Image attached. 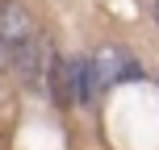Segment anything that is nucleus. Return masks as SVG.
Instances as JSON below:
<instances>
[{"instance_id": "nucleus-2", "label": "nucleus", "mask_w": 159, "mask_h": 150, "mask_svg": "<svg viewBox=\"0 0 159 150\" xmlns=\"http://www.w3.org/2000/svg\"><path fill=\"white\" fill-rule=\"evenodd\" d=\"M46 50H42V42H34V33L25 42H17L13 46V54H8V63L17 67V75H21V84L25 88H42V79H46Z\"/></svg>"}, {"instance_id": "nucleus-5", "label": "nucleus", "mask_w": 159, "mask_h": 150, "mask_svg": "<svg viewBox=\"0 0 159 150\" xmlns=\"http://www.w3.org/2000/svg\"><path fill=\"white\" fill-rule=\"evenodd\" d=\"M151 17H155V25H159V0H155V4H151Z\"/></svg>"}, {"instance_id": "nucleus-4", "label": "nucleus", "mask_w": 159, "mask_h": 150, "mask_svg": "<svg viewBox=\"0 0 159 150\" xmlns=\"http://www.w3.org/2000/svg\"><path fill=\"white\" fill-rule=\"evenodd\" d=\"M46 75H50V88H55V100H59V104H71V88H67V58L50 54Z\"/></svg>"}, {"instance_id": "nucleus-1", "label": "nucleus", "mask_w": 159, "mask_h": 150, "mask_svg": "<svg viewBox=\"0 0 159 150\" xmlns=\"http://www.w3.org/2000/svg\"><path fill=\"white\" fill-rule=\"evenodd\" d=\"M92 58V71H96V84L101 88H113V84H138L143 79V63H138L130 50L121 46H101Z\"/></svg>"}, {"instance_id": "nucleus-3", "label": "nucleus", "mask_w": 159, "mask_h": 150, "mask_svg": "<svg viewBox=\"0 0 159 150\" xmlns=\"http://www.w3.org/2000/svg\"><path fill=\"white\" fill-rule=\"evenodd\" d=\"M67 88H71V104H75V109H92V104H96L101 84H96V71H92V58H88V54L67 63Z\"/></svg>"}]
</instances>
